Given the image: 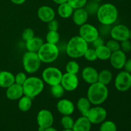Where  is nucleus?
<instances>
[{
	"instance_id": "f257e3e1",
	"label": "nucleus",
	"mask_w": 131,
	"mask_h": 131,
	"mask_svg": "<svg viewBox=\"0 0 131 131\" xmlns=\"http://www.w3.org/2000/svg\"><path fill=\"white\" fill-rule=\"evenodd\" d=\"M109 96V90L107 86L99 82L90 84L87 90L86 97L92 105L100 106L106 102Z\"/></svg>"
},
{
	"instance_id": "f03ea898",
	"label": "nucleus",
	"mask_w": 131,
	"mask_h": 131,
	"mask_svg": "<svg viewBox=\"0 0 131 131\" xmlns=\"http://www.w3.org/2000/svg\"><path fill=\"white\" fill-rule=\"evenodd\" d=\"M88 43L79 35L72 37L65 45V52L68 56L78 59L84 56L88 48Z\"/></svg>"
},
{
	"instance_id": "7ed1b4c3",
	"label": "nucleus",
	"mask_w": 131,
	"mask_h": 131,
	"mask_svg": "<svg viewBox=\"0 0 131 131\" xmlns=\"http://www.w3.org/2000/svg\"><path fill=\"white\" fill-rule=\"evenodd\" d=\"M96 16L102 25L111 26L117 20L118 11L115 5L107 3L100 5Z\"/></svg>"
},
{
	"instance_id": "20e7f679",
	"label": "nucleus",
	"mask_w": 131,
	"mask_h": 131,
	"mask_svg": "<svg viewBox=\"0 0 131 131\" xmlns=\"http://www.w3.org/2000/svg\"><path fill=\"white\" fill-rule=\"evenodd\" d=\"M24 95L32 99L40 94L44 89V82L41 78L36 76H30L27 78L23 84Z\"/></svg>"
},
{
	"instance_id": "39448f33",
	"label": "nucleus",
	"mask_w": 131,
	"mask_h": 131,
	"mask_svg": "<svg viewBox=\"0 0 131 131\" xmlns=\"http://www.w3.org/2000/svg\"><path fill=\"white\" fill-rule=\"evenodd\" d=\"M60 51L57 45L44 42L37 52V54L41 62L51 63L57 60L60 54Z\"/></svg>"
},
{
	"instance_id": "423d86ee",
	"label": "nucleus",
	"mask_w": 131,
	"mask_h": 131,
	"mask_svg": "<svg viewBox=\"0 0 131 131\" xmlns=\"http://www.w3.org/2000/svg\"><path fill=\"white\" fill-rule=\"evenodd\" d=\"M41 63L37 52L27 51L23 54L22 63L24 71L28 74H33L37 72L40 67Z\"/></svg>"
},
{
	"instance_id": "0eeeda50",
	"label": "nucleus",
	"mask_w": 131,
	"mask_h": 131,
	"mask_svg": "<svg viewBox=\"0 0 131 131\" xmlns=\"http://www.w3.org/2000/svg\"><path fill=\"white\" fill-rule=\"evenodd\" d=\"M63 73L58 68L48 67L43 69L42 72V79L44 83L52 86L60 84Z\"/></svg>"
},
{
	"instance_id": "6e6552de",
	"label": "nucleus",
	"mask_w": 131,
	"mask_h": 131,
	"mask_svg": "<svg viewBox=\"0 0 131 131\" xmlns=\"http://www.w3.org/2000/svg\"><path fill=\"white\" fill-rule=\"evenodd\" d=\"M107 115V111L104 107L95 106L90 107L86 113L85 116L92 124H99L106 120Z\"/></svg>"
},
{
	"instance_id": "1a4fd4ad",
	"label": "nucleus",
	"mask_w": 131,
	"mask_h": 131,
	"mask_svg": "<svg viewBox=\"0 0 131 131\" xmlns=\"http://www.w3.org/2000/svg\"><path fill=\"white\" fill-rule=\"evenodd\" d=\"M99 35V29L93 24L86 23L79 26V35L88 43H92Z\"/></svg>"
},
{
	"instance_id": "9d476101",
	"label": "nucleus",
	"mask_w": 131,
	"mask_h": 131,
	"mask_svg": "<svg viewBox=\"0 0 131 131\" xmlns=\"http://www.w3.org/2000/svg\"><path fill=\"white\" fill-rule=\"evenodd\" d=\"M38 131H44L46 128L51 127L54 123V116L48 110L43 109L38 111L37 116Z\"/></svg>"
},
{
	"instance_id": "9b49d317",
	"label": "nucleus",
	"mask_w": 131,
	"mask_h": 131,
	"mask_svg": "<svg viewBox=\"0 0 131 131\" xmlns=\"http://www.w3.org/2000/svg\"><path fill=\"white\" fill-rule=\"evenodd\" d=\"M115 86L119 92L129 90L131 88V74L125 70L120 72L115 79Z\"/></svg>"
},
{
	"instance_id": "f8f14e48",
	"label": "nucleus",
	"mask_w": 131,
	"mask_h": 131,
	"mask_svg": "<svg viewBox=\"0 0 131 131\" xmlns=\"http://www.w3.org/2000/svg\"><path fill=\"white\" fill-rule=\"evenodd\" d=\"M79 78L77 74H72L66 72L63 74L60 84L65 91L73 92L78 88L79 86Z\"/></svg>"
},
{
	"instance_id": "ddd939ff",
	"label": "nucleus",
	"mask_w": 131,
	"mask_h": 131,
	"mask_svg": "<svg viewBox=\"0 0 131 131\" xmlns=\"http://www.w3.org/2000/svg\"><path fill=\"white\" fill-rule=\"evenodd\" d=\"M110 35L114 40L121 42L129 39V28L124 24H117L110 29Z\"/></svg>"
},
{
	"instance_id": "4468645a",
	"label": "nucleus",
	"mask_w": 131,
	"mask_h": 131,
	"mask_svg": "<svg viewBox=\"0 0 131 131\" xmlns=\"http://www.w3.org/2000/svg\"><path fill=\"white\" fill-rule=\"evenodd\" d=\"M126 60L127 56L125 52L121 49L113 52L110 58L111 66L116 70H121L124 69Z\"/></svg>"
},
{
	"instance_id": "2eb2a0df",
	"label": "nucleus",
	"mask_w": 131,
	"mask_h": 131,
	"mask_svg": "<svg viewBox=\"0 0 131 131\" xmlns=\"http://www.w3.org/2000/svg\"><path fill=\"white\" fill-rule=\"evenodd\" d=\"M56 109L62 115H71L75 111V105L70 100L61 99L56 104Z\"/></svg>"
},
{
	"instance_id": "dca6fc26",
	"label": "nucleus",
	"mask_w": 131,
	"mask_h": 131,
	"mask_svg": "<svg viewBox=\"0 0 131 131\" xmlns=\"http://www.w3.org/2000/svg\"><path fill=\"white\" fill-rule=\"evenodd\" d=\"M37 16L41 21L47 23L55 19L56 13L52 7L47 5H43L38 8L37 10Z\"/></svg>"
},
{
	"instance_id": "f3484780",
	"label": "nucleus",
	"mask_w": 131,
	"mask_h": 131,
	"mask_svg": "<svg viewBox=\"0 0 131 131\" xmlns=\"http://www.w3.org/2000/svg\"><path fill=\"white\" fill-rule=\"evenodd\" d=\"M98 75L99 72L93 67H86L81 71L82 79L85 83L89 84L98 82Z\"/></svg>"
},
{
	"instance_id": "a211bd4d",
	"label": "nucleus",
	"mask_w": 131,
	"mask_h": 131,
	"mask_svg": "<svg viewBox=\"0 0 131 131\" xmlns=\"http://www.w3.org/2000/svg\"><path fill=\"white\" fill-rule=\"evenodd\" d=\"M24 95L23 86L14 83L6 88V97L10 101H17Z\"/></svg>"
},
{
	"instance_id": "6ab92c4d",
	"label": "nucleus",
	"mask_w": 131,
	"mask_h": 131,
	"mask_svg": "<svg viewBox=\"0 0 131 131\" xmlns=\"http://www.w3.org/2000/svg\"><path fill=\"white\" fill-rule=\"evenodd\" d=\"M88 12L85 10L84 8H81L75 9L74 10L72 18V20L75 25L78 26L83 25L84 24L87 23L88 19Z\"/></svg>"
},
{
	"instance_id": "aec40b11",
	"label": "nucleus",
	"mask_w": 131,
	"mask_h": 131,
	"mask_svg": "<svg viewBox=\"0 0 131 131\" xmlns=\"http://www.w3.org/2000/svg\"><path fill=\"white\" fill-rule=\"evenodd\" d=\"M92 129V124L85 116L78 118L74 122L72 127L73 131H90Z\"/></svg>"
},
{
	"instance_id": "412c9836",
	"label": "nucleus",
	"mask_w": 131,
	"mask_h": 131,
	"mask_svg": "<svg viewBox=\"0 0 131 131\" xmlns=\"http://www.w3.org/2000/svg\"><path fill=\"white\" fill-rule=\"evenodd\" d=\"M15 83V75L8 70L0 71V87L7 88Z\"/></svg>"
},
{
	"instance_id": "4be33fe9",
	"label": "nucleus",
	"mask_w": 131,
	"mask_h": 131,
	"mask_svg": "<svg viewBox=\"0 0 131 131\" xmlns=\"http://www.w3.org/2000/svg\"><path fill=\"white\" fill-rule=\"evenodd\" d=\"M44 42L42 38L39 37H35V36L31 39L29 40L26 42V48L27 51L33 52H37L40 49L42 45L43 44Z\"/></svg>"
},
{
	"instance_id": "5701e85b",
	"label": "nucleus",
	"mask_w": 131,
	"mask_h": 131,
	"mask_svg": "<svg viewBox=\"0 0 131 131\" xmlns=\"http://www.w3.org/2000/svg\"><path fill=\"white\" fill-rule=\"evenodd\" d=\"M74 9L67 2L58 5L57 12L59 16L63 19H68L72 15Z\"/></svg>"
},
{
	"instance_id": "b1692460",
	"label": "nucleus",
	"mask_w": 131,
	"mask_h": 131,
	"mask_svg": "<svg viewBox=\"0 0 131 131\" xmlns=\"http://www.w3.org/2000/svg\"><path fill=\"white\" fill-rule=\"evenodd\" d=\"M76 107L80 113L83 116H85L86 113L92 107V104L86 97H80L77 101Z\"/></svg>"
},
{
	"instance_id": "393cba45",
	"label": "nucleus",
	"mask_w": 131,
	"mask_h": 131,
	"mask_svg": "<svg viewBox=\"0 0 131 131\" xmlns=\"http://www.w3.org/2000/svg\"><path fill=\"white\" fill-rule=\"evenodd\" d=\"M113 79V74L111 70L108 69H104L99 72L98 82L104 84L108 85Z\"/></svg>"
},
{
	"instance_id": "a878e982",
	"label": "nucleus",
	"mask_w": 131,
	"mask_h": 131,
	"mask_svg": "<svg viewBox=\"0 0 131 131\" xmlns=\"http://www.w3.org/2000/svg\"><path fill=\"white\" fill-rule=\"evenodd\" d=\"M18 107L23 112H27L32 106V99L26 95H23L18 100Z\"/></svg>"
},
{
	"instance_id": "bb28decb",
	"label": "nucleus",
	"mask_w": 131,
	"mask_h": 131,
	"mask_svg": "<svg viewBox=\"0 0 131 131\" xmlns=\"http://www.w3.org/2000/svg\"><path fill=\"white\" fill-rule=\"evenodd\" d=\"M95 51L97 58L102 60V61L110 60V58L112 53L111 51L107 48V47L105 44L95 48Z\"/></svg>"
},
{
	"instance_id": "cd10ccee",
	"label": "nucleus",
	"mask_w": 131,
	"mask_h": 131,
	"mask_svg": "<svg viewBox=\"0 0 131 131\" xmlns=\"http://www.w3.org/2000/svg\"><path fill=\"white\" fill-rule=\"evenodd\" d=\"M66 72L72 74H78L80 70V65L75 60H70L65 65Z\"/></svg>"
},
{
	"instance_id": "c85d7f7f",
	"label": "nucleus",
	"mask_w": 131,
	"mask_h": 131,
	"mask_svg": "<svg viewBox=\"0 0 131 131\" xmlns=\"http://www.w3.org/2000/svg\"><path fill=\"white\" fill-rule=\"evenodd\" d=\"M46 42L52 44H56L60 42V35L56 31H49L46 36Z\"/></svg>"
},
{
	"instance_id": "c756f323",
	"label": "nucleus",
	"mask_w": 131,
	"mask_h": 131,
	"mask_svg": "<svg viewBox=\"0 0 131 131\" xmlns=\"http://www.w3.org/2000/svg\"><path fill=\"white\" fill-rule=\"evenodd\" d=\"M65 89L61 84H56L51 86V93L55 99H61L65 93Z\"/></svg>"
},
{
	"instance_id": "7c9ffc66",
	"label": "nucleus",
	"mask_w": 131,
	"mask_h": 131,
	"mask_svg": "<svg viewBox=\"0 0 131 131\" xmlns=\"http://www.w3.org/2000/svg\"><path fill=\"white\" fill-rule=\"evenodd\" d=\"M74 120L71 115H63L60 123L63 129H72L74 124Z\"/></svg>"
},
{
	"instance_id": "2f4dec72",
	"label": "nucleus",
	"mask_w": 131,
	"mask_h": 131,
	"mask_svg": "<svg viewBox=\"0 0 131 131\" xmlns=\"http://www.w3.org/2000/svg\"><path fill=\"white\" fill-rule=\"evenodd\" d=\"M99 131H117V127L115 122L111 120H104L101 123Z\"/></svg>"
},
{
	"instance_id": "473e14b6",
	"label": "nucleus",
	"mask_w": 131,
	"mask_h": 131,
	"mask_svg": "<svg viewBox=\"0 0 131 131\" xmlns=\"http://www.w3.org/2000/svg\"><path fill=\"white\" fill-rule=\"evenodd\" d=\"M99 6L100 5H99L98 2L92 1L87 3L84 8H85V10H86L87 12H88V15H95L97 14V11H98Z\"/></svg>"
},
{
	"instance_id": "72a5a7b5",
	"label": "nucleus",
	"mask_w": 131,
	"mask_h": 131,
	"mask_svg": "<svg viewBox=\"0 0 131 131\" xmlns=\"http://www.w3.org/2000/svg\"><path fill=\"white\" fill-rule=\"evenodd\" d=\"M83 57L88 61H95L97 60V56L96 54V51L95 48H89L88 47V49L84 53V56Z\"/></svg>"
},
{
	"instance_id": "f704fd0d",
	"label": "nucleus",
	"mask_w": 131,
	"mask_h": 131,
	"mask_svg": "<svg viewBox=\"0 0 131 131\" xmlns=\"http://www.w3.org/2000/svg\"><path fill=\"white\" fill-rule=\"evenodd\" d=\"M119 42H120L112 38V39L107 40L105 45L111 51V52H113L120 49V43Z\"/></svg>"
},
{
	"instance_id": "c9c22d12",
	"label": "nucleus",
	"mask_w": 131,
	"mask_h": 131,
	"mask_svg": "<svg viewBox=\"0 0 131 131\" xmlns=\"http://www.w3.org/2000/svg\"><path fill=\"white\" fill-rule=\"evenodd\" d=\"M35 37V31L32 28H27L23 30V33H22L21 37L22 39L24 42H27L29 40L31 39L32 38Z\"/></svg>"
},
{
	"instance_id": "e433bc0d",
	"label": "nucleus",
	"mask_w": 131,
	"mask_h": 131,
	"mask_svg": "<svg viewBox=\"0 0 131 131\" xmlns=\"http://www.w3.org/2000/svg\"><path fill=\"white\" fill-rule=\"evenodd\" d=\"M67 3L75 10L84 8L87 3V0H68Z\"/></svg>"
},
{
	"instance_id": "4c0bfd02",
	"label": "nucleus",
	"mask_w": 131,
	"mask_h": 131,
	"mask_svg": "<svg viewBox=\"0 0 131 131\" xmlns=\"http://www.w3.org/2000/svg\"><path fill=\"white\" fill-rule=\"evenodd\" d=\"M27 78H28V77H27L26 74L25 72H20L17 73L16 75H15V83L23 86Z\"/></svg>"
},
{
	"instance_id": "58836bf2",
	"label": "nucleus",
	"mask_w": 131,
	"mask_h": 131,
	"mask_svg": "<svg viewBox=\"0 0 131 131\" xmlns=\"http://www.w3.org/2000/svg\"><path fill=\"white\" fill-rule=\"evenodd\" d=\"M120 49L124 52H129L131 51V42L129 39L122 41L120 43Z\"/></svg>"
},
{
	"instance_id": "ea45409f",
	"label": "nucleus",
	"mask_w": 131,
	"mask_h": 131,
	"mask_svg": "<svg viewBox=\"0 0 131 131\" xmlns=\"http://www.w3.org/2000/svg\"><path fill=\"white\" fill-rule=\"evenodd\" d=\"M47 28L49 31H58L59 29V23L55 19H52L51 21L47 23Z\"/></svg>"
},
{
	"instance_id": "a19ab883",
	"label": "nucleus",
	"mask_w": 131,
	"mask_h": 131,
	"mask_svg": "<svg viewBox=\"0 0 131 131\" xmlns=\"http://www.w3.org/2000/svg\"><path fill=\"white\" fill-rule=\"evenodd\" d=\"M92 43L93 48L95 49L97 48V47L102 46V45H104L105 42L103 38H102L101 37H100V36H99V37L95 40H93V42H92Z\"/></svg>"
},
{
	"instance_id": "79ce46f5",
	"label": "nucleus",
	"mask_w": 131,
	"mask_h": 131,
	"mask_svg": "<svg viewBox=\"0 0 131 131\" xmlns=\"http://www.w3.org/2000/svg\"><path fill=\"white\" fill-rule=\"evenodd\" d=\"M124 69L125 71L131 74V58L128 59V60L127 59L125 65H124Z\"/></svg>"
},
{
	"instance_id": "37998d69",
	"label": "nucleus",
	"mask_w": 131,
	"mask_h": 131,
	"mask_svg": "<svg viewBox=\"0 0 131 131\" xmlns=\"http://www.w3.org/2000/svg\"><path fill=\"white\" fill-rule=\"evenodd\" d=\"M12 3L15 4V5H23L24 4V3L26 2V0H10Z\"/></svg>"
},
{
	"instance_id": "c03bdc74",
	"label": "nucleus",
	"mask_w": 131,
	"mask_h": 131,
	"mask_svg": "<svg viewBox=\"0 0 131 131\" xmlns=\"http://www.w3.org/2000/svg\"><path fill=\"white\" fill-rule=\"evenodd\" d=\"M54 3L57 4V5H61V4L65 3L67 2L68 0H52Z\"/></svg>"
},
{
	"instance_id": "a18cd8bd",
	"label": "nucleus",
	"mask_w": 131,
	"mask_h": 131,
	"mask_svg": "<svg viewBox=\"0 0 131 131\" xmlns=\"http://www.w3.org/2000/svg\"><path fill=\"white\" fill-rule=\"evenodd\" d=\"M44 131H58L57 129H55L54 127H49L48 128H46V129H45Z\"/></svg>"
},
{
	"instance_id": "49530a36",
	"label": "nucleus",
	"mask_w": 131,
	"mask_h": 131,
	"mask_svg": "<svg viewBox=\"0 0 131 131\" xmlns=\"http://www.w3.org/2000/svg\"><path fill=\"white\" fill-rule=\"evenodd\" d=\"M129 39L131 40V28L129 29Z\"/></svg>"
},
{
	"instance_id": "de8ad7c7",
	"label": "nucleus",
	"mask_w": 131,
	"mask_h": 131,
	"mask_svg": "<svg viewBox=\"0 0 131 131\" xmlns=\"http://www.w3.org/2000/svg\"><path fill=\"white\" fill-rule=\"evenodd\" d=\"M61 131H73V130H72V129H64L63 130H61Z\"/></svg>"
},
{
	"instance_id": "09e8293b",
	"label": "nucleus",
	"mask_w": 131,
	"mask_h": 131,
	"mask_svg": "<svg viewBox=\"0 0 131 131\" xmlns=\"http://www.w3.org/2000/svg\"><path fill=\"white\" fill-rule=\"evenodd\" d=\"M93 1H96V2H99V1H102V0H93Z\"/></svg>"
},
{
	"instance_id": "8fccbe9b",
	"label": "nucleus",
	"mask_w": 131,
	"mask_h": 131,
	"mask_svg": "<svg viewBox=\"0 0 131 131\" xmlns=\"http://www.w3.org/2000/svg\"><path fill=\"white\" fill-rule=\"evenodd\" d=\"M117 1H124V0H117Z\"/></svg>"
},
{
	"instance_id": "3c124183",
	"label": "nucleus",
	"mask_w": 131,
	"mask_h": 131,
	"mask_svg": "<svg viewBox=\"0 0 131 131\" xmlns=\"http://www.w3.org/2000/svg\"><path fill=\"white\" fill-rule=\"evenodd\" d=\"M0 71H1V70H0Z\"/></svg>"
}]
</instances>
